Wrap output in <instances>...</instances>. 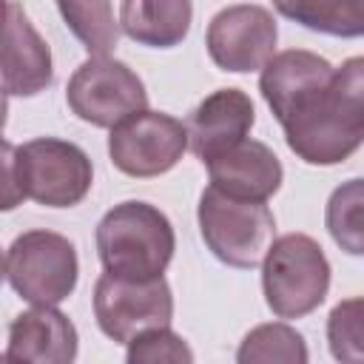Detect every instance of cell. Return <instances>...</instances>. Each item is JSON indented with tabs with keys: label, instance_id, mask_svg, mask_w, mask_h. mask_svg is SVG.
<instances>
[{
	"label": "cell",
	"instance_id": "obj_1",
	"mask_svg": "<svg viewBox=\"0 0 364 364\" xmlns=\"http://www.w3.org/2000/svg\"><path fill=\"white\" fill-rule=\"evenodd\" d=\"M259 91L301 162L338 165L364 145V54L338 68L304 48L273 54Z\"/></svg>",
	"mask_w": 364,
	"mask_h": 364
},
{
	"label": "cell",
	"instance_id": "obj_2",
	"mask_svg": "<svg viewBox=\"0 0 364 364\" xmlns=\"http://www.w3.org/2000/svg\"><path fill=\"white\" fill-rule=\"evenodd\" d=\"M3 171L6 210L20 199H34L46 208H74L88 196L94 182L88 154L57 136H37L23 145L3 142Z\"/></svg>",
	"mask_w": 364,
	"mask_h": 364
},
{
	"label": "cell",
	"instance_id": "obj_3",
	"mask_svg": "<svg viewBox=\"0 0 364 364\" xmlns=\"http://www.w3.org/2000/svg\"><path fill=\"white\" fill-rule=\"evenodd\" d=\"M176 250L171 219L139 199L114 205L97 225V256L105 273L122 279H156Z\"/></svg>",
	"mask_w": 364,
	"mask_h": 364
},
{
	"label": "cell",
	"instance_id": "obj_4",
	"mask_svg": "<svg viewBox=\"0 0 364 364\" xmlns=\"http://www.w3.org/2000/svg\"><path fill=\"white\" fill-rule=\"evenodd\" d=\"M264 301L279 318L313 313L330 290V262L307 233H284L270 242L262 262Z\"/></svg>",
	"mask_w": 364,
	"mask_h": 364
},
{
	"label": "cell",
	"instance_id": "obj_5",
	"mask_svg": "<svg viewBox=\"0 0 364 364\" xmlns=\"http://www.w3.org/2000/svg\"><path fill=\"white\" fill-rule=\"evenodd\" d=\"M196 219L202 242L222 264L253 270L264 262L276 230V219L264 202L236 199L208 185L199 196Z\"/></svg>",
	"mask_w": 364,
	"mask_h": 364
},
{
	"label": "cell",
	"instance_id": "obj_6",
	"mask_svg": "<svg viewBox=\"0 0 364 364\" xmlns=\"http://www.w3.org/2000/svg\"><path fill=\"white\" fill-rule=\"evenodd\" d=\"M6 282L28 304L65 301L80 276L77 247L54 230H26L6 250Z\"/></svg>",
	"mask_w": 364,
	"mask_h": 364
},
{
	"label": "cell",
	"instance_id": "obj_7",
	"mask_svg": "<svg viewBox=\"0 0 364 364\" xmlns=\"http://www.w3.org/2000/svg\"><path fill=\"white\" fill-rule=\"evenodd\" d=\"M65 102L71 114L97 128H114L148 108V91L136 71L108 54L88 57L68 80Z\"/></svg>",
	"mask_w": 364,
	"mask_h": 364
},
{
	"label": "cell",
	"instance_id": "obj_8",
	"mask_svg": "<svg viewBox=\"0 0 364 364\" xmlns=\"http://www.w3.org/2000/svg\"><path fill=\"white\" fill-rule=\"evenodd\" d=\"M94 318L111 341L128 344L145 330L171 324L173 318L171 287L162 276L139 282V279L102 273L94 284Z\"/></svg>",
	"mask_w": 364,
	"mask_h": 364
},
{
	"label": "cell",
	"instance_id": "obj_9",
	"mask_svg": "<svg viewBox=\"0 0 364 364\" xmlns=\"http://www.w3.org/2000/svg\"><path fill=\"white\" fill-rule=\"evenodd\" d=\"M191 148L188 125L162 111H139L111 128L108 156L117 171L148 179L168 173Z\"/></svg>",
	"mask_w": 364,
	"mask_h": 364
},
{
	"label": "cell",
	"instance_id": "obj_10",
	"mask_svg": "<svg viewBox=\"0 0 364 364\" xmlns=\"http://www.w3.org/2000/svg\"><path fill=\"white\" fill-rule=\"evenodd\" d=\"M279 28L264 6L239 3L216 11L208 23L205 46L222 71L247 74L267 65L276 51Z\"/></svg>",
	"mask_w": 364,
	"mask_h": 364
},
{
	"label": "cell",
	"instance_id": "obj_11",
	"mask_svg": "<svg viewBox=\"0 0 364 364\" xmlns=\"http://www.w3.org/2000/svg\"><path fill=\"white\" fill-rule=\"evenodd\" d=\"M54 80L48 43L37 34L17 0H6L3 23V91L6 97H34Z\"/></svg>",
	"mask_w": 364,
	"mask_h": 364
},
{
	"label": "cell",
	"instance_id": "obj_12",
	"mask_svg": "<svg viewBox=\"0 0 364 364\" xmlns=\"http://www.w3.org/2000/svg\"><path fill=\"white\" fill-rule=\"evenodd\" d=\"M253 122L256 111L250 97L242 88H219L208 94L185 122L191 151L208 165L210 159L222 156L225 151L247 139Z\"/></svg>",
	"mask_w": 364,
	"mask_h": 364
},
{
	"label": "cell",
	"instance_id": "obj_13",
	"mask_svg": "<svg viewBox=\"0 0 364 364\" xmlns=\"http://www.w3.org/2000/svg\"><path fill=\"white\" fill-rule=\"evenodd\" d=\"M210 185L228 196L267 202L284 179V168L279 156L259 139H242L222 156L208 162Z\"/></svg>",
	"mask_w": 364,
	"mask_h": 364
},
{
	"label": "cell",
	"instance_id": "obj_14",
	"mask_svg": "<svg viewBox=\"0 0 364 364\" xmlns=\"http://www.w3.org/2000/svg\"><path fill=\"white\" fill-rule=\"evenodd\" d=\"M77 327L68 321V316L48 304H34L9 324L6 358L31 364H71L77 358Z\"/></svg>",
	"mask_w": 364,
	"mask_h": 364
},
{
	"label": "cell",
	"instance_id": "obj_15",
	"mask_svg": "<svg viewBox=\"0 0 364 364\" xmlns=\"http://www.w3.org/2000/svg\"><path fill=\"white\" fill-rule=\"evenodd\" d=\"M193 20L191 0H122L119 28L139 46L173 48L179 46Z\"/></svg>",
	"mask_w": 364,
	"mask_h": 364
},
{
	"label": "cell",
	"instance_id": "obj_16",
	"mask_svg": "<svg viewBox=\"0 0 364 364\" xmlns=\"http://www.w3.org/2000/svg\"><path fill=\"white\" fill-rule=\"evenodd\" d=\"M276 11L310 31L364 37V0H273Z\"/></svg>",
	"mask_w": 364,
	"mask_h": 364
},
{
	"label": "cell",
	"instance_id": "obj_17",
	"mask_svg": "<svg viewBox=\"0 0 364 364\" xmlns=\"http://www.w3.org/2000/svg\"><path fill=\"white\" fill-rule=\"evenodd\" d=\"M57 9L91 57L114 51L119 40V23L114 20L111 0H57Z\"/></svg>",
	"mask_w": 364,
	"mask_h": 364
},
{
	"label": "cell",
	"instance_id": "obj_18",
	"mask_svg": "<svg viewBox=\"0 0 364 364\" xmlns=\"http://www.w3.org/2000/svg\"><path fill=\"white\" fill-rule=\"evenodd\" d=\"M307 358L304 336L282 321L253 327L236 350L239 364H304Z\"/></svg>",
	"mask_w": 364,
	"mask_h": 364
},
{
	"label": "cell",
	"instance_id": "obj_19",
	"mask_svg": "<svg viewBox=\"0 0 364 364\" xmlns=\"http://www.w3.org/2000/svg\"><path fill=\"white\" fill-rule=\"evenodd\" d=\"M324 225L344 253L364 256V176L347 179L330 193Z\"/></svg>",
	"mask_w": 364,
	"mask_h": 364
},
{
	"label": "cell",
	"instance_id": "obj_20",
	"mask_svg": "<svg viewBox=\"0 0 364 364\" xmlns=\"http://www.w3.org/2000/svg\"><path fill=\"white\" fill-rule=\"evenodd\" d=\"M327 344L336 361L364 364V296L344 299L330 310Z\"/></svg>",
	"mask_w": 364,
	"mask_h": 364
},
{
	"label": "cell",
	"instance_id": "obj_21",
	"mask_svg": "<svg viewBox=\"0 0 364 364\" xmlns=\"http://www.w3.org/2000/svg\"><path fill=\"white\" fill-rule=\"evenodd\" d=\"M128 364H191L193 361V350L185 344L182 336H176L168 327H154L139 333L134 341H128V353H125Z\"/></svg>",
	"mask_w": 364,
	"mask_h": 364
}]
</instances>
